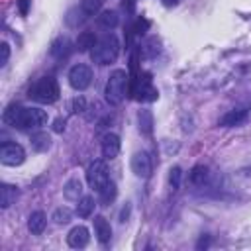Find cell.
<instances>
[{"instance_id": "cell-1", "label": "cell", "mask_w": 251, "mask_h": 251, "mask_svg": "<svg viewBox=\"0 0 251 251\" xmlns=\"http://www.w3.org/2000/svg\"><path fill=\"white\" fill-rule=\"evenodd\" d=\"M2 120L12 126V127H20V129H27V127H41L47 122V112L41 108H22L18 104H10L4 110Z\"/></svg>"}, {"instance_id": "cell-2", "label": "cell", "mask_w": 251, "mask_h": 251, "mask_svg": "<svg viewBox=\"0 0 251 251\" xmlns=\"http://www.w3.org/2000/svg\"><path fill=\"white\" fill-rule=\"evenodd\" d=\"M118 53H120V41L116 35L110 33L96 41V45L90 51V57L96 65H110L118 59Z\"/></svg>"}, {"instance_id": "cell-3", "label": "cell", "mask_w": 251, "mask_h": 251, "mask_svg": "<svg viewBox=\"0 0 251 251\" xmlns=\"http://www.w3.org/2000/svg\"><path fill=\"white\" fill-rule=\"evenodd\" d=\"M127 84H129V76L124 69H116L110 76H108V82H106V100L112 104V106H118L124 102L126 94H127Z\"/></svg>"}, {"instance_id": "cell-4", "label": "cell", "mask_w": 251, "mask_h": 251, "mask_svg": "<svg viewBox=\"0 0 251 251\" xmlns=\"http://www.w3.org/2000/svg\"><path fill=\"white\" fill-rule=\"evenodd\" d=\"M29 98L41 102V104H53L59 100V84L53 76H43L39 78L31 88H29Z\"/></svg>"}, {"instance_id": "cell-5", "label": "cell", "mask_w": 251, "mask_h": 251, "mask_svg": "<svg viewBox=\"0 0 251 251\" xmlns=\"http://www.w3.org/2000/svg\"><path fill=\"white\" fill-rule=\"evenodd\" d=\"M129 94L135 98V100H143V102H153L157 100L159 92L157 88L151 84V76L145 73V75H137L135 78H131V88H129Z\"/></svg>"}, {"instance_id": "cell-6", "label": "cell", "mask_w": 251, "mask_h": 251, "mask_svg": "<svg viewBox=\"0 0 251 251\" xmlns=\"http://www.w3.org/2000/svg\"><path fill=\"white\" fill-rule=\"evenodd\" d=\"M108 169H106V163L104 161H94L88 165L86 169V182L90 188L94 190H100L106 182H108Z\"/></svg>"}, {"instance_id": "cell-7", "label": "cell", "mask_w": 251, "mask_h": 251, "mask_svg": "<svg viewBox=\"0 0 251 251\" xmlns=\"http://www.w3.org/2000/svg\"><path fill=\"white\" fill-rule=\"evenodd\" d=\"M90 80H92V71L88 65H73L71 71H69V84L75 88V90H84L90 86Z\"/></svg>"}, {"instance_id": "cell-8", "label": "cell", "mask_w": 251, "mask_h": 251, "mask_svg": "<svg viewBox=\"0 0 251 251\" xmlns=\"http://www.w3.org/2000/svg\"><path fill=\"white\" fill-rule=\"evenodd\" d=\"M25 161V151L18 143H4L0 147V163L6 167H18Z\"/></svg>"}, {"instance_id": "cell-9", "label": "cell", "mask_w": 251, "mask_h": 251, "mask_svg": "<svg viewBox=\"0 0 251 251\" xmlns=\"http://www.w3.org/2000/svg\"><path fill=\"white\" fill-rule=\"evenodd\" d=\"M151 169H153V165H151V157H149L145 151H137V153H133V157H131V171H133L135 176H139V178H147V176L151 175Z\"/></svg>"}, {"instance_id": "cell-10", "label": "cell", "mask_w": 251, "mask_h": 251, "mask_svg": "<svg viewBox=\"0 0 251 251\" xmlns=\"http://www.w3.org/2000/svg\"><path fill=\"white\" fill-rule=\"evenodd\" d=\"M100 145H102V155H104V159H116V157H118V153H120V137H118L116 133H112V131L104 133Z\"/></svg>"}, {"instance_id": "cell-11", "label": "cell", "mask_w": 251, "mask_h": 251, "mask_svg": "<svg viewBox=\"0 0 251 251\" xmlns=\"http://www.w3.org/2000/svg\"><path fill=\"white\" fill-rule=\"evenodd\" d=\"M88 239H90V233H88V229H86L84 226H75V227L69 231V235H67V243H69L71 247H75V249L86 247Z\"/></svg>"}, {"instance_id": "cell-12", "label": "cell", "mask_w": 251, "mask_h": 251, "mask_svg": "<svg viewBox=\"0 0 251 251\" xmlns=\"http://www.w3.org/2000/svg\"><path fill=\"white\" fill-rule=\"evenodd\" d=\"M92 224H94V235H96V239L100 243H108L110 237H112V227H110L108 220L104 216H94Z\"/></svg>"}, {"instance_id": "cell-13", "label": "cell", "mask_w": 251, "mask_h": 251, "mask_svg": "<svg viewBox=\"0 0 251 251\" xmlns=\"http://www.w3.org/2000/svg\"><path fill=\"white\" fill-rule=\"evenodd\" d=\"M245 120H247V110H229L220 118L218 124L224 126V127H233V126H239Z\"/></svg>"}, {"instance_id": "cell-14", "label": "cell", "mask_w": 251, "mask_h": 251, "mask_svg": "<svg viewBox=\"0 0 251 251\" xmlns=\"http://www.w3.org/2000/svg\"><path fill=\"white\" fill-rule=\"evenodd\" d=\"M63 194L71 202H78L82 198V182L78 178H69L67 184L63 186Z\"/></svg>"}, {"instance_id": "cell-15", "label": "cell", "mask_w": 251, "mask_h": 251, "mask_svg": "<svg viewBox=\"0 0 251 251\" xmlns=\"http://www.w3.org/2000/svg\"><path fill=\"white\" fill-rule=\"evenodd\" d=\"M45 224H47V218L43 212H31L29 218H27V229L33 233V235H39L43 229H45Z\"/></svg>"}, {"instance_id": "cell-16", "label": "cell", "mask_w": 251, "mask_h": 251, "mask_svg": "<svg viewBox=\"0 0 251 251\" xmlns=\"http://www.w3.org/2000/svg\"><path fill=\"white\" fill-rule=\"evenodd\" d=\"M96 41H98V39L94 37L92 31H82V33H78L75 45H76V51L84 53V51H92V47L96 45Z\"/></svg>"}, {"instance_id": "cell-17", "label": "cell", "mask_w": 251, "mask_h": 251, "mask_svg": "<svg viewBox=\"0 0 251 251\" xmlns=\"http://www.w3.org/2000/svg\"><path fill=\"white\" fill-rule=\"evenodd\" d=\"M16 198H18V188L12 186V184H2V188H0V206L6 210L16 202Z\"/></svg>"}, {"instance_id": "cell-18", "label": "cell", "mask_w": 251, "mask_h": 251, "mask_svg": "<svg viewBox=\"0 0 251 251\" xmlns=\"http://www.w3.org/2000/svg\"><path fill=\"white\" fill-rule=\"evenodd\" d=\"M137 124H139V131L143 135L153 133V114L149 110H139L137 112Z\"/></svg>"}, {"instance_id": "cell-19", "label": "cell", "mask_w": 251, "mask_h": 251, "mask_svg": "<svg viewBox=\"0 0 251 251\" xmlns=\"http://www.w3.org/2000/svg\"><path fill=\"white\" fill-rule=\"evenodd\" d=\"M208 178H210V171H208V167H204V165H196V167H192V171H190V182H192V184H196V186H204V184L208 182Z\"/></svg>"}, {"instance_id": "cell-20", "label": "cell", "mask_w": 251, "mask_h": 251, "mask_svg": "<svg viewBox=\"0 0 251 251\" xmlns=\"http://www.w3.org/2000/svg\"><path fill=\"white\" fill-rule=\"evenodd\" d=\"M31 147H33L37 153L47 151V149L51 147V137H49V133H45V131L33 133V135H31Z\"/></svg>"}, {"instance_id": "cell-21", "label": "cell", "mask_w": 251, "mask_h": 251, "mask_svg": "<svg viewBox=\"0 0 251 251\" xmlns=\"http://www.w3.org/2000/svg\"><path fill=\"white\" fill-rule=\"evenodd\" d=\"M98 194H100V202H102V206H108L110 202H114V198H116V194H118L116 182L108 180V182L98 190Z\"/></svg>"}, {"instance_id": "cell-22", "label": "cell", "mask_w": 251, "mask_h": 251, "mask_svg": "<svg viewBox=\"0 0 251 251\" xmlns=\"http://www.w3.org/2000/svg\"><path fill=\"white\" fill-rule=\"evenodd\" d=\"M92 210H94V198H92V196H82V198L78 200V204H76L75 214H76L78 218H88V216L92 214Z\"/></svg>"}, {"instance_id": "cell-23", "label": "cell", "mask_w": 251, "mask_h": 251, "mask_svg": "<svg viewBox=\"0 0 251 251\" xmlns=\"http://www.w3.org/2000/svg\"><path fill=\"white\" fill-rule=\"evenodd\" d=\"M118 22H120V18H118V12H114V10H104L98 16V24L102 27H108V29H114L118 25Z\"/></svg>"}, {"instance_id": "cell-24", "label": "cell", "mask_w": 251, "mask_h": 251, "mask_svg": "<svg viewBox=\"0 0 251 251\" xmlns=\"http://www.w3.org/2000/svg\"><path fill=\"white\" fill-rule=\"evenodd\" d=\"M71 216H73V212L67 208V206H61V208H57L55 212H53V220H55V224H69L71 222Z\"/></svg>"}, {"instance_id": "cell-25", "label": "cell", "mask_w": 251, "mask_h": 251, "mask_svg": "<svg viewBox=\"0 0 251 251\" xmlns=\"http://www.w3.org/2000/svg\"><path fill=\"white\" fill-rule=\"evenodd\" d=\"M104 0H80V8L86 12V16H94L96 12H100Z\"/></svg>"}, {"instance_id": "cell-26", "label": "cell", "mask_w": 251, "mask_h": 251, "mask_svg": "<svg viewBox=\"0 0 251 251\" xmlns=\"http://www.w3.org/2000/svg\"><path fill=\"white\" fill-rule=\"evenodd\" d=\"M67 47H69V39H67V37H59V39L53 41V45H51V55L63 57V55L67 53Z\"/></svg>"}, {"instance_id": "cell-27", "label": "cell", "mask_w": 251, "mask_h": 251, "mask_svg": "<svg viewBox=\"0 0 251 251\" xmlns=\"http://www.w3.org/2000/svg\"><path fill=\"white\" fill-rule=\"evenodd\" d=\"M180 178H182L180 167H171V171H169V182H171V188L173 190H178L180 188Z\"/></svg>"}, {"instance_id": "cell-28", "label": "cell", "mask_w": 251, "mask_h": 251, "mask_svg": "<svg viewBox=\"0 0 251 251\" xmlns=\"http://www.w3.org/2000/svg\"><path fill=\"white\" fill-rule=\"evenodd\" d=\"M147 27H149V20H145V18H137V22H135V27H133V33H137V35H143V33L147 31Z\"/></svg>"}, {"instance_id": "cell-29", "label": "cell", "mask_w": 251, "mask_h": 251, "mask_svg": "<svg viewBox=\"0 0 251 251\" xmlns=\"http://www.w3.org/2000/svg\"><path fill=\"white\" fill-rule=\"evenodd\" d=\"M84 108H86V100H84V96H76V98L73 100V112L80 114V112H84Z\"/></svg>"}, {"instance_id": "cell-30", "label": "cell", "mask_w": 251, "mask_h": 251, "mask_svg": "<svg viewBox=\"0 0 251 251\" xmlns=\"http://www.w3.org/2000/svg\"><path fill=\"white\" fill-rule=\"evenodd\" d=\"M8 57H10V45L8 43H2L0 45V67H4L8 63Z\"/></svg>"}, {"instance_id": "cell-31", "label": "cell", "mask_w": 251, "mask_h": 251, "mask_svg": "<svg viewBox=\"0 0 251 251\" xmlns=\"http://www.w3.org/2000/svg\"><path fill=\"white\" fill-rule=\"evenodd\" d=\"M29 4H31V0H18V10H20L22 16H27V12H29Z\"/></svg>"}, {"instance_id": "cell-32", "label": "cell", "mask_w": 251, "mask_h": 251, "mask_svg": "<svg viewBox=\"0 0 251 251\" xmlns=\"http://www.w3.org/2000/svg\"><path fill=\"white\" fill-rule=\"evenodd\" d=\"M65 124H67V122H65L63 118H57V120L53 122V131H55V133H63V131H65Z\"/></svg>"}, {"instance_id": "cell-33", "label": "cell", "mask_w": 251, "mask_h": 251, "mask_svg": "<svg viewBox=\"0 0 251 251\" xmlns=\"http://www.w3.org/2000/svg\"><path fill=\"white\" fill-rule=\"evenodd\" d=\"M122 8H124V10H127V12L131 14V12H133V8H135V0H124V2H122Z\"/></svg>"}, {"instance_id": "cell-34", "label": "cell", "mask_w": 251, "mask_h": 251, "mask_svg": "<svg viewBox=\"0 0 251 251\" xmlns=\"http://www.w3.org/2000/svg\"><path fill=\"white\" fill-rule=\"evenodd\" d=\"M127 216H129V204H126V206L122 208V214H120V222H126V220H127Z\"/></svg>"}, {"instance_id": "cell-35", "label": "cell", "mask_w": 251, "mask_h": 251, "mask_svg": "<svg viewBox=\"0 0 251 251\" xmlns=\"http://www.w3.org/2000/svg\"><path fill=\"white\" fill-rule=\"evenodd\" d=\"M198 249H202V247H208V237H202L200 241H198V245H196Z\"/></svg>"}, {"instance_id": "cell-36", "label": "cell", "mask_w": 251, "mask_h": 251, "mask_svg": "<svg viewBox=\"0 0 251 251\" xmlns=\"http://www.w3.org/2000/svg\"><path fill=\"white\" fill-rule=\"evenodd\" d=\"M176 2H178V0H163V4H165L167 8H171V6H176Z\"/></svg>"}]
</instances>
